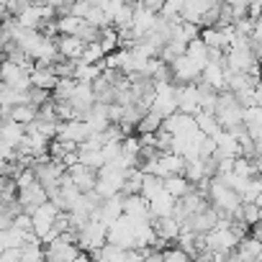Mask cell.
I'll list each match as a JSON object with an SVG mask.
<instances>
[{
	"label": "cell",
	"mask_w": 262,
	"mask_h": 262,
	"mask_svg": "<svg viewBox=\"0 0 262 262\" xmlns=\"http://www.w3.org/2000/svg\"><path fill=\"white\" fill-rule=\"evenodd\" d=\"M57 139H62V142H70V144H85L88 139H90V128H88V123L85 121H67V123H59L57 126Z\"/></svg>",
	"instance_id": "obj_7"
},
{
	"label": "cell",
	"mask_w": 262,
	"mask_h": 262,
	"mask_svg": "<svg viewBox=\"0 0 262 262\" xmlns=\"http://www.w3.org/2000/svg\"><path fill=\"white\" fill-rule=\"evenodd\" d=\"M170 70H172V82L175 85H198L201 82V67L198 64H193L185 54L183 57H178L172 64H170Z\"/></svg>",
	"instance_id": "obj_5"
},
{
	"label": "cell",
	"mask_w": 262,
	"mask_h": 262,
	"mask_svg": "<svg viewBox=\"0 0 262 262\" xmlns=\"http://www.w3.org/2000/svg\"><path fill=\"white\" fill-rule=\"evenodd\" d=\"M6 121H8V118H6V113L0 111V128H3V123H6Z\"/></svg>",
	"instance_id": "obj_32"
},
{
	"label": "cell",
	"mask_w": 262,
	"mask_h": 262,
	"mask_svg": "<svg viewBox=\"0 0 262 262\" xmlns=\"http://www.w3.org/2000/svg\"><path fill=\"white\" fill-rule=\"evenodd\" d=\"M185 57H188L193 64H198L201 70L208 64V47L201 41V36H198L195 41H190V44H188V49H185Z\"/></svg>",
	"instance_id": "obj_18"
},
{
	"label": "cell",
	"mask_w": 262,
	"mask_h": 262,
	"mask_svg": "<svg viewBox=\"0 0 262 262\" xmlns=\"http://www.w3.org/2000/svg\"><path fill=\"white\" fill-rule=\"evenodd\" d=\"M123 180H126V172L116 170V167H103L98 172V183H95V193L105 201V198H113V195H121L123 190Z\"/></svg>",
	"instance_id": "obj_3"
},
{
	"label": "cell",
	"mask_w": 262,
	"mask_h": 262,
	"mask_svg": "<svg viewBox=\"0 0 262 262\" xmlns=\"http://www.w3.org/2000/svg\"><path fill=\"white\" fill-rule=\"evenodd\" d=\"M160 128H162V118L152 111L144 113V118L139 121L137 126V137H144V134H160Z\"/></svg>",
	"instance_id": "obj_23"
},
{
	"label": "cell",
	"mask_w": 262,
	"mask_h": 262,
	"mask_svg": "<svg viewBox=\"0 0 262 262\" xmlns=\"http://www.w3.org/2000/svg\"><path fill=\"white\" fill-rule=\"evenodd\" d=\"M236 221H242L247 226H257L262 221V206L259 203H242V211H239Z\"/></svg>",
	"instance_id": "obj_24"
},
{
	"label": "cell",
	"mask_w": 262,
	"mask_h": 262,
	"mask_svg": "<svg viewBox=\"0 0 262 262\" xmlns=\"http://www.w3.org/2000/svg\"><path fill=\"white\" fill-rule=\"evenodd\" d=\"M254 262H262V259H254Z\"/></svg>",
	"instance_id": "obj_33"
},
{
	"label": "cell",
	"mask_w": 262,
	"mask_h": 262,
	"mask_svg": "<svg viewBox=\"0 0 262 262\" xmlns=\"http://www.w3.org/2000/svg\"><path fill=\"white\" fill-rule=\"evenodd\" d=\"M162 262H190V257L180 249V247H167V249H162Z\"/></svg>",
	"instance_id": "obj_28"
},
{
	"label": "cell",
	"mask_w": 262,
	"mask_h": 262,
	"mask_svg": "<svg viewBox=\"0 0 262 262\" xmlns=\"http://www.w3.org/2000/svg\"><path fill=\"white\" fill-rule=\"evenodd\" d=\"M108 244V226H103L98 219H90L82 229H77V247L80 252H98Z\"/></svg>",
	"instance_id": "obj_1"
},
{
	"label": "cell",
	"mask_w": 262,
	"mask_h": 262,
	"mask_svg": "<svg viewBox=\"0 0 262 262\" xmlns=\"http://www.w3.org/2000/svg\"><path fill=\"white\" fill-rule=\"evenodd\" d=\"M0 139L6 142V147L18 149V144L26 139V126H21V123H16V121H6L3 128H0Z\"/></svg>",
	"instance_id": "obj_15"
},
{
	"label": "cell",
	"mask_w": 262,
	"mask_h": 262,
	"mask_svg": "<svg viewBox=\"0 0 262 262\" xmlns=\"http://www.w3.org/2000/svg\"><path fill=\"white\" fill-rule=\"evenodd\" d=\"M82 18H75V16H62V18H57V31H59V36H77L80 34V29H82Z\"/></svg>",
	"instance_id": "obj_25"
},
{
	"label": "cell",
	"mask_w": 262,
	"mask_h": 262,
	"mask_svg": "<svg viewBox=\"0 0 262 262\" xmlns=\"http://www.w3.org/2000/svg\"><path fill=\"white\" fill-rule=\"evenodd\" d=\"M123 216L137 219V221H152L149 216V203L142 195H128L123 198Z\"/></svg>",
	"instance_id": "obj_12"
},
{
	"label": "cell",
	"mask_w": 262,
	"mask_h": 262,
	"mask_svg": "<svg viewBox=\"0 0 262 262\" xmlns=\"http://www.w3.org/2000/svg\"><path fill=\"white\" fill-rule=\"evenodd\" d=\"M6 118H8V121H16V123H21V126H31V123L39 118V108L31 105V103H24V105L11 108V111L6 113Z\"/></svg>",
	"instance_id": "obj_17"
},
{
	"label": "cell",
	"mask_w": 262,
	"mask_h": 262,
	"mask_svg": "<svg viewBox=\"0 0 262 262\" xmlns=\"http://www.w3.org/2000/svg\"><path fill=\"white\" fill-rule=\"evenodd\" d=\"M183 178H185L190 185H198L201 180H208V178H206V165H203V160H188Z\"/></svg>",
	"instance_id": "obj_22"
},
{
	"label": "cell",
	"mask_w": 262,
	"mask_h": 262,
	"mask_svg": "<svg viewBox=\"0 0 262 262\" xmlns=\"http://www.w3.org/2000/svg\"><path fill=\"white\" fill-rule=\"evenodd\" d=\"M175 98H178V113H185L193 118L201 113L198 85H175Z\"/></svg>",
	"instance_id": "obj_6"
},
{
	"label": "cell",
	"mask_w": 262,
	"mask_h": 262,
	"mask_svg": "<svg viewBox=\"0 0 262 262\" xmlns=\"http://www.w3.org/2000/svg\"><path fill=\"white\" fill-rule=\"evenodd\" d=\"M88 44H82L80 36H57V52L62 59H70V62H80L82 59V52H85Z\"/></svg>",
	"instance_id": "obj_9"
},
{
	"label": "cell",
	"mask_w": 262,
	"mask_h": 262,
	"mask_svg": "<svg viewBox=\"0 0 262 262\" xmlns=\"http://www.w3.org/2000/svg\"><path fill=\"white\" fill-rule=\"evenodd\" d=\"M105 59V52H103V47H100V41H95V44H88L85 47V52H82V64H100Z\"/></svg>",
	"instance_id": "obj_27"
},
{
	"label": "cell",
	"mask_w": 262,
	"mask_h": 262,
	"mask_svg": "<svg viewBox=\"0 0 262 262\" xmlns=\"http://www.w3.org/2000/svg\"><path fill=\"white\" fill-rule=\"evenodd\" d=\"M195 126H198V131H201L203 137H211V139L219 137V131H221L216 116H213V113H203V111L195 116Z\"/></svg>",
	"instance_id": "obj_19"
},
{
	"label": "cell",
	"mask_w": 262,
	"mask_h": 262,
	"mask_svg": "<svg viewBox=\"0 0 262 262\" xmlns=\"http://www.w3.org/2000/svg\"><path fill=\"white\" fill-rule=\"evenodd\" d=\"M162 188H165V193H167V195H172L175 201H180V198H185L188 193H193V190H195V185H190L183 175L165 178V180H162Z\"/></svg>",
	"instance_id": "obj_16"
},
{
	"label": "cell",
	"mask_w": 262,
	"mask_h": 262,
	"mask_svg": "<svg viewBox=\"0 0 262 262\" xmlns=\"http://www.w3.org/2000/svg\"><path fill=\"white\" fill-rule=\"evenodd\" d=\"M165 188H162V178H157V175H144V180H142V198L149 203L155 195H160Z\"/></svg>",
	"instance_id": "obj_26"
},
{
	"label": "cell",
	"mask_w": 262,
	"mask_h": 262,
	"mask_svg": "<svg viewBox=\"0 0 262 262\" xmlns=\"http://www.w3.org/2000/svg\"><path fill=\"white\" fill-rule=\"evenodd\" d=\"M75 262H95V259H93V254H88V252H80Z\"/></svg>",
	"instance_id": "obj_30"
},
{
	"label": "cell",
	"mask_w": 262,
	"mask_h": 262,
	"mask_svg": "<svg viewBox=\"0 0 262 262\" xmlns=\"http://www.w3.org/2000/svg\"><path fill=\"white\" fill-rule=\"evenodd\" d=\"M257 77H259V82H262V59L257 62Z\"/></svg>",
	"instance_id": "obj_31"
},
{
	"label": "cell",
	"mask_w": 262,
	"mask_h": 262,
	"mask_svg": "<svg viewBox=\"0 0 262 262\" xmlns=\"http://www.w3.org/2000/svg\"><path fill=\"white\" fill-rule=\"evenodd\" d=\"M142 180H144L142 170H128V172H126V180H123L121 195H123V198H128V195H142Z\"/></svg>",
	"instance_id": "obj_20"
},
{
	"label": "cell",
	"mask_w": 262,
	"mask_h": 262,
	"mask_svg": "<svg viewBox=\"0 0 262 262\" xmlns=\"http://www.w3.org/2000/svg\"><path fill=\"white\" fill-rule=\"evenodd\" d=\"M57 82H59V77L54 75V67H39V64H34V70H31V88L52 93L57 88Z\"/></svg>",
	"instance_id": "obj_10"
},
{
	"label": "cell",
	"mask_w": 262,
	"mask_h": 262,
	"mask_svg": "<svg viewBox=\"0 0 262 262\" xmlns=\"http://www.w3.org/2000/svg\"><path fill=\"white\" fill-rule=\"evenodd\" d=\"M175 198L172 195H167L165 190L160 193V195H155L152 201H149V216H152V221H157V219H170L172 213H175Z\"/></svg>",
	"instance_id": "obj_11"
},
{
	"label": "cell",
	"mask_w": 262,
	"mask_h": 262,
	"mask_svg": "<svg viewBox=\"0 0 262 262\" xmlns=\"http://www.w3.org/2000/svg\"><path fill=\"white\" fill-rule=\"evenodd\" d=\"M44 254L49 262H75L77 254H80V247H77V234L67 231L62 234L59 239H54L52 244L44 247Z\"/></svg>",
	"instance_id": "obj_2"
},
{
	"label": "cell",
	"mask_w": 262,
	"mask_h": 262,
	"mask_svg": "<svg viewBox=\"0 0 262 262\" xmlns=\"http://www.w3.org/2000/svg\"><path fill=\"white\" fill-rule=\"evenodd\" d=\"M234 254H236L242 262H254V259H259V257H262V242H259V239H254L252 234H247L244 239H239V244H236Z\"/></svg>",
	"instance_id": "obj_13"
},
{
	"label": "cell",
	"mask_w": 262,
	"mask_h": 262,
	"mask_svg": "<svg viewBox=\"0 0 262 262\" xmlns=\"http://www.w3.org/2000/svg\"><path fill=\"white\" fill-rule=\"evenodd\" d=\"M213 3H206V0H190V3H183V11H180V18L185 24H193V26H201V18L208 13Z\"/></svg>",
	"instance_id": "obj_14"
},
{
	"label": "cell",
	"mask_w": 262,
	"mask_h": 262,
	"mask_svg": "<svg viewBox=\"0 0 262 262\" xmlns=\"http://www.w3.org/2000/svg\"><path fill=\"white\" fill-rule=\"evenodd\" d=\"M13 229L34 234V224H31V216H29V213H18V216L13 219Z\"/></svg>",
	"instance_id": "obj_29"
},
{
	"label": "cell",
	"mask_w": 262,
	"mask_h": 262,
	"mask_svg": "<svg viewBox=\"0 0 262 262\" xmlns=\"http://www.w3.org/2000/svg\"><path fill=\"white\" fill-rule=\"evenodd\" d=\"M57 216H59V211H57V206H52L49 201H47L44 206H39V208L31 213L34 236H36V242H39V244H44V239H47V236H49V231L54 229Z\"/></svg>",
	"instance_id": "obj_4"
},
{
	"label": "cell",
	"mask_w": 262,
	"mask_h": 262,
	"mask_svg": "<svg viewBox=\"0 0 262 262\" xmlns=\"http://www.w3.org/2000/svg\"><path fill=\"white\" fill-rule=\"evenodd\" d=\"M67 175H70L72 185H75L80 193H93V190H95V183H98V172H95V170H90V167H85V165H75V167L67 170Z\"/></svg>",
	"instance_id": "obj_8"
},
{
	"label": "cell",
	"mask_w": 262,
	"mask_h": 262,
	"mask_svg": "<svg viewBox=\"0 0 262 262\" xmlns=\"http://www.w3.org/2000/svg\"><path fill=\"white\" fill-rule=\"evenodd\" d=\"M103 62L100 64H82V62H77V72H75V80L77 82H88V85H93L100 75H103Z\"/></svg>",
	"instance_id": "obj_21"
}]
</instances>
